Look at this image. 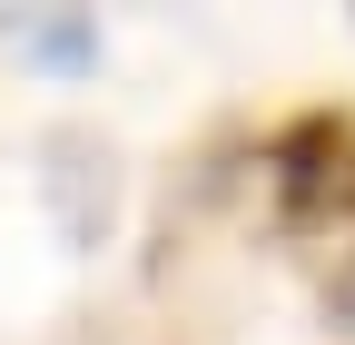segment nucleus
Segmentation results:
<instances>
[{
    "instance_id": "f257e3e1",
    "label": "nucleus",
    "mask_w": 355,
    "mask_h": 345,
    "mask_svg": "<svg viewBox=\"0 0 355 345\" xmlns=\"http://www.w3.org/2000/svg\"><path fill=\"white\" fill-rule=\"evenodd\" d=\"M266 188H277V218L296 237H316L336 218H355V118L345 109H306L266 139Z\"/></svg>"
},
{
    "instance_id": "f03ea898",
    "label": "nucleus",
    "mask_w": 355,
    "mask_h": 345,
    "mask_svg": "<svg viewBox=\"0 0 355 345\" xmlns=\"http://www.w3.org/2000/svg\"><path fill=\"white\" fill-rule=\"evenodd\" d=\"M40 197H50L69 247H99L119 227V148L99 128H50L40 139Z\"/></svg>"
},
{
    "instance_id": "7ed1b4c3",
    "label": "nucleus",
    "mask_w": 355,
    "mask_h": 345,
    "mask_svg": "<svg viewBox=\"0 0 355 345\" xmlns=\"http://www.w3.org/2000/svg\"><path fill=\"white\" fill-rule=\"evenodd\" d=\"M10 30H20V50L50 60V69H99V30L79 10H40V20H10Z\"/></svg>"
},
{
    "instance_id": "20e7f679",
    "label": "nucleus",
    "mask_w": 355,
    "mask_h": 345,
    "mask_svg": "<svg viewBox=\"0 0 355 345\" xmlns=\"http://www.w3.org/2000/svg\"><path fill=\"white\" fill-rule=\"evenodd\" d=\"M326 316H336V326H355V247L336 256V276H326Z\"/></svg>"
}]
</instances>
